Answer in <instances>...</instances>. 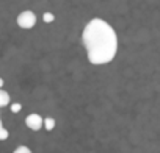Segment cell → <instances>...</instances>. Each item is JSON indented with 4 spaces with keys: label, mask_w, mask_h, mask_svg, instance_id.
<instances>
[{
    "label": "cell",
    "mask_w": 160,
    "mask_h": 153,
    "mask_svg": "<svg viewBox=\"0 0 160 153\" xmlns=\"http://www.w3.org/2000/svg\"><path fill=\"white\" fill-rule=\"evenodd\" d=\"M82 41L91 64L102 66L115 59L118 52V36L113 27L104 19H91L82 31Z\"/></svg>",
    "instance_id": "1"
},
{
    "label": "cell",
    "mask_w": 160,
    "mask_h": 153,
    "mask_svg": "<svg viewBox=\"0 0 160 153\" xmlns=\"http://www.w3.org/2000/svg\"><path fill=\"white\" fill-rule=\"evenodd\" d=\"M16 22H18V25H19L21 28L30 30V28H33L35 24H36V14H35L33 11H30V10H25V11L19 13Z\"/></svg>",
    "instance_id": "2"
},
{
    "label": "cell",
    "mask_w": 160,
    "mask_h": 153,
    "mask_svg": "<svg viewBox=\"0 0 160 153\" xmlns=\"http://www.w3.org/2000/svg\"><path fill=\"white\" fill-rule=\"evenodd\" d=\"M25 125H27L30 130H33V131H39V130L44 127V119H42L39 114L32 113V114H28V116L25 117Z\"/></svg>",
    "instance_id": "3"
},
{
    "label": "cell",
    "mask_w": 160,
    "mask_h": 153,
    "mask_svg": "<svg viewBox=\"0 0 160 153\" xmlns=\"http://www.w3.org/2000/svg\"><path fill=\"white\" fill-rule=\"evenodd\" d=\"M10 100H11L10 94H8L7 91H3V89H0V108L8 106V105H10Z\"/></svg>",
    "instance_id": "4"
},
{
    "label": "cell",
    "mask_w": 160,
    "mask_h": 153,
    "mask_svg": "<svg viewBox=\"0 0 160 153\" xmlns=\"http://www.w3.org/2000/svg\"><path fill=\"white\" fill-rule=\"evenodd\" d=\"M55 125H57L55 119H52V117H46V119H44V128H46L47 131H52V130L55 128Z\"/></svg>",
    "instance_id": "5"
},
{
    "label": "cell",
    "mask_w": 160,
    "mask_h": 153,
    "mask_svg": "<svg viewBox=\"0 0 160 153\" xmlns=\"http://www.w3.org/2000/svg\"><path fill=\"white\" fill-rule=\"evenodd\" d=\"M8 136H10L8 130H7V128L3 127L2 120H0V141H5V139H8Z\"/></svg>",
    "instance_id": "6"
},
{
    "label": "cell",
    "mask_w": 160,
    "mask_h": 153,
    "mask_svg": "<svg viewBox=\"0 0 160 153\" xmlns=\"http://www.w3.org/2000/svg\"><path fill=\"white\" fill-rule=\"evenodd\" d=\"M42 19H44L46 24H52V22L55 21V16H53L52 13H44V14H42Z\"/></svg>",
    "instance_id": "7"
},
{
    "label": "cell",
    "mask_w": 160,
    "mask_h": 153,
    "mask_svg": "<svg viewBox=\"0 0 160 153\" xmlns=\"http://www.w3.org/2000/svg\"><path fill=\"white\" fill-rule=\"evenodd\" d=\"M13 153H32V150H30L28 147H25V145H19Z\"/></svg>",
    "instance_id": "8"
},
{
    "label": "cell",
    "mask_w": 160,
    "mask_h": 153,
    "mask_svg": "<svg viewBox=\"0 0 160 153\" xmlns=\"http://www.w3.org/2000/svg\"><path fill=\"white\" fill-rule=\"evenodd\" d=\"M10 108H11V111H13V113H19V111L22 109V105H21V103H13Z\"/></svg>",
    "instance_id": "9"
},
{
    "label": "cell",
    "mask_w": 160,
    "mask_h": 153,
    "mask_svg": "<svg viewBox=\"0 0 160 153\" xmlns=\"http://www.w3.org/2000/svg\"><path fill=\"white\" fill-rule=\"evenodd\" d=\"M3 85H5V81H3V78H2V76H0V89L3 88Z\"/></svg>",
    "instance_id": "10"
}]
</instances>
